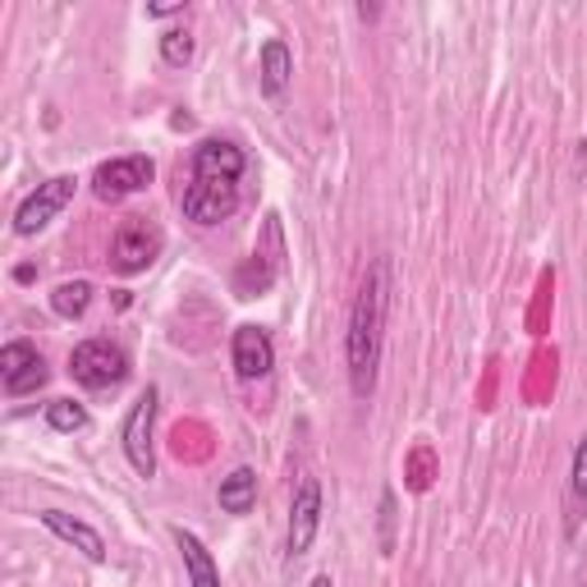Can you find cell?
Wrapping results in <instances>:
<instances>
[{
    "instance_id": "cell-10",
    "label": "cell",
    "mask_w": 587,
    "mask_h": 587,
    "mask_svg": "<svg viewBox=\"0 0 587 587\" xmlns=\"http://www.w3.org/2000/svg\"><path fill=\"white\" fill-rule=\"evenodd\" d=\"M230 354H234V372L244 381H262V377H271V367H276V344H271V335L262 331V326H239Z\"/></svg>"
},
{
    "instance_id": "cell-18",
    "label": "cell",
    "mask_w": 587,
    "mask_h": 587,
    "mask_svg": "<svg viewBox=\"0 0 587 587\" xmlns=\"http://www.w3.org/2000/svg\"><path fill=\"white\" fill-rule=\"evenodd\" d=\"M570 491L574 500H587V437L574 445V468H570Z\"/></svg>"
},
{
    "instance_id": "cell-3",
    "label": "cell",
    "mask_w": 587,
    "mask_h": 587,
    "mask_svg": "<svg viewBox=\"0 0 587 587\" xmlns=\"http://www.w3.org/2000/svg\"><path fill=\"white\" fill-rule=\"evenodd\" d=\"M161 244H166V234L157 221H147V216H124L120 230L111 234V257H106V262H111L115 276H138L157 262Z\"/></svg>"
},
{
    "instance_id": "cell-2",
    "label": "cell",
    "mask_w": 587,
    "mask_h": 587,
    "mask_svg": "<svg viewBox=\"0 0 587 587\" xmlns=\"http://www.w3.org/2000/svg\"><path fill=\"white\" fill-rule=\"evenodd\" d=\"M386 313H390V262L377 257L363 271V285L350 313V335H344V354H350V386L354 395L367 400L377 390V367H381V344H386Z\"/></svg>"
},
{
    "instance_id": "cell-8",
    "label": "cell",
    "mask_w": 587,
    "mask_h": 587,
    "mask_svg": "<svg viewBox=\"0 0 587 587\" xmlns=\"http://www.w3.org/2000/svg\"><path fill=\"white\" fill-rule=\"evenodd\" d=\"M317 528H321V482L317 477H298L294 500H290V537H285L294 560L313 551Z\"/></svg>"
},
{
    "instance_id": "cell-17",
    "label": "cell",
    "mask_w": 587,
    "mask_h": 587,
    "mask_svg": "<svg viewBox=\"0 0 587 587\" xmlns=\"http://www.w3.org/2000/svg\"><path fill=\"white\" fill-rule=\"evenodd\" d=\"M47 423L56 431H83L88 427V408L74 404V400H56V404H47Z\"/></svg>"
},
{
    "instance_id": "cell-21",
    "label": "cell",
    "mask_w": 587,
    "mask_h": 587,
    "mask_svg": "<svg viewBox=\"0 0 587 587\" xmlns=\"http://www.w3.org/2000/svg\"><path fill=\"white\" fill-rule=\"evenodd\" d=\"M308 587H335V583H331V574H317V578H313Z\"/></svg>"
},
{
    "instance_id": "cell-19",
    "label": "cell",
    "mask_w": 587,
    "mask_h": 587,
    "mask_svg": "<svg viewBox=\"0 0 587 587\" xmlns=\"http://www.w3.org/2000/svg\"><path fill=\"white\" fill-rule=\"evenodd\" d=\"M395 547V491L381 496V551Z\"/></svg>"
},
{
    "instance_id": "cell-13",
    "label": "cell",
    "mask_w": 587,
    "mask_h": 587,
    "mask_svg": "<svg viewBox=\"0 0 587 587\" xmlns=\"http://www.w3.org/2000/svg\"><path fill=\"white\" fill-rule=\"evenodd\" d=\"M290 78H294V56H290L285 41L271 37L267 47H262V93L267 97H285Z\"/></svg>"
},
{
    "instance_id": "cell-4",
    "label": "cell",
    "mask_w": 587,
    "mask_h": 587,
    "mask_svg": "<svg viewBox=\"0 0 587 587\" xmlns=\"http://www.w3.org/2000/svg\"><path fill=\"white\" fill-rule=\"evenodd\" d=\"M70 377L83 390H111L129 377V354L111 340H83L70 354Z\"/></svg>"
},
{
    "instance_id": "cell-12",
    "label": "cell",
    "mask_w": 587,
    "mask_h": 587,
    "mask_svg": "<svg viewBox=\"0 0 587 587\" xmlns=\"http://www.w3.org/2000/svg\"><path fill=\"white\" fill-rule=\"evenodd\" d=\"M170 537H175V547L184 555V574H188V587H221V570H216L211 551L203 547L198 533L188 528H170Z\"/></svg>"
},
{
    "instance_id": "cell-6",
    "label": "cell",
    "mask_w": 587,
    "mask_h": 587,
    "mask_svg": "<svg viewBox=\"0 0 587 587\" xmlns=\"http://www.w3.org/2000/svg\"><path fill=\"white\" fill-rule=\"evenodd\" d=\"M74 188H78V180L74 175H56V180H47V184H37L24 203H19V211H14V234H37V230H47L56 216L70 207V198H74Z\"/></svg>"
},
{
    "instance_id": "cell-7",
    "label": "cell",
    "mask_w": 587,
    "mask_h": 587,
    "mask_svg": "<svg viewBox=\"0 0 587 587\" xmlns=\"http://www.w3.org/2000/svg\"><path fill=\"white\" fill-rule=\"evenodd\" d=\"M47 358L37 354V344L28 340H10L0 350V381H5V395L19 400V395H33V390L47 386Z\"/></svg>"
},
{
    "instance_id": "cell-1",
    "label": "cell",
    "mask_w": 587,
    "mask_h": 587,
    "mask_svg": "<svg viewBox=\"0 0 587 587\" xmlns=\"http://www.w3.org/2000/svg\"><path fill=\"white\" fill-rule=\"evenodd\" d=\"M248 157L230 138H203L188 157V180L180 188L184 221L193 225H221L239 207V184H244Z\"/></svg>"
},
{
    "instance_id": "cell-15",
    "label": "cell",
    "mask_w": 587,
    "mask_h": 587,
    "mask_svg": "<svg viewBox=\"0 0 587 587\" xmlns=\"http://www.w3.org/2000/svg\"><path fill=\"white\" fill-rule=\"evenodd\" d=\"M88 303H93V285H88V280H64V285H56V294H51V308L64 321L83 317V313H88Z\"/></svg>"
},
{
    "instance_id": "cell-20",
    "label": "cell",
    "mask_w": 587,
    "mask_h": 587,
    "mask_svg": "<svg viewBox=\"0 0 587 587\" xmlns=\"http://www.w3.org/2000/svg\"><path fill=\"white\" fill-rule=\"evenodd\" d=\"M188 5H180V0H175V5H147V14L151 19H170V14H184Z\"/></svg>"
},
{
    "instance_id": "cell-9",
    "label": "cell",
    "mask_w": 587,
    "mask_h": 587,
    "mask_svg": "<svg viewBox=\"0 0 587 587\" xmlns=\"http://www.w3.org/2000/svg\"><path fill=\"white\" fill-rule=\"evenodd\" d=\"M157 175L151 157H115V161H101L97 175H93V193L101 203H115V198H129V193H143Z\"/></svg>"
},
{
    "instance_id": "cell-14",
    "label": "cell",
    "mask_w": 587,
    "mask_h": 587,
    "mask_svg": "<svg viewBox=\"0 0 587 587\" xmlns=\"http://www.w3.org/2000/svg\"><path fill=\"white\" fill-rule=\"evenodd\" d=\"M225 514H248L257 505V473L253 468H234L230 477H221V491H216Z\"/></svg>"
},
{
    "instance_id": "cell-5",
    "label": "cell",
    "mask_w": 587,
    "mask_h": 587,
    "mask_svg": "<svg viewBox=\"0 0 587 587\" xmlns=\"http://www.w3.org/2000/svg\"><path fill=\"white\" fill-rule=\"evenodd\" d=\"M157 386H147L143 395L134 400V408H129L124 418V454H129V468H134L138 477H157V450H151V423H157Z\"/></svg>"
},
{
    "instance_id": "cell-11",
    "label": "cell",
    "mask_w": 587,
    "mask_h": 587,
    "mask_svg": "<svg viewBox=\"0 0 587 587\" xmlns=\"http://www.w3.org/2000/svg\"><path fill=\"white\" fill-rule=\"evenodd\" d=\"M37 518H41V528H51L60 541H70V547H78L83 555L93 560V564H101V560H106V541H101V533H97L93 524H83V518L64 514V510H41Z\"/></svg>"
},
{
    "instance_id": "cell-16",
    "label": "cell",
    "mask_w": 587,
    "mask_h": 587,
    "mask_svg": "<svg viewBox=\"0 0 587 587\" xmlns=\"http://www.w3.org/2000/svg\"><path fill=\"white\" fill-rule=\"evenodd\" d=\"M161 60L170 64V70H184V64L193 60V37H188V28H166V33H161Z\"/></svg>"
}]
</instances>
